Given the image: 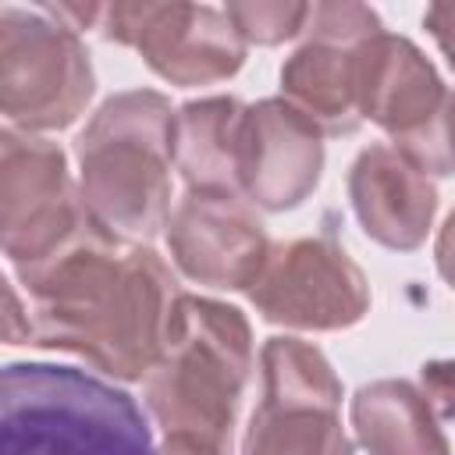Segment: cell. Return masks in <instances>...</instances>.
<instances>
[{"label":"cell","mask_w":455,"mask_h":455,"mask_svg":"<svg viewBox=\"0 0 455 455\" xmlns=\"http://www.w3.org/2000/svg\"><path fill=\"white\" fill-rule=\"evenodd\" d=\"M92 85L78 32L46 7H0V117L18 132L68 128L92 100Z\"/></svg>","instance_id":"obj_5"},{"label":"cell","mask_w":455,"mask_h":455,"mask_svg":"<svg viewBox=\"0 0 455 455\" xmlns=\"http://www.w3.org/2000/svg\"><path fill=\"white\" fill-rule=\"evenodd\" d=\"M103 39L132 46L171 85H210L231 78L245 43L224 11L206 4H110L100 7Z\"/></svg>","instance_id":"obj_10"},{"label":"cell","mask_w":455,"mask_h":455,"mask_svg":"<svg viewBox=\"0 0 455 455\" xmlns=\"http://www.w3.org/2000/svg\"><path fill=\"white\" fill-rule=\"evenodd\" d=\"M302 46L281 68V89L320 135H348L363 124L359 100L380 18L363 4H309Z\"/></svg>","instance_id":"obj_7"},{"label":"cell","mask_w":455,"mask_h":455,"mask_svg":"<svg viewBox=\"0 0 455 455\" xmlns=\"http://www.w3.org/2000/svg\"><path fill=\"white\" fill-rule=\"evenodd\" d=\"M171 100L153 89L110 96L75 139L78 199L117 238L146 242L171 213Z\"/></svg>","instance_id":"obj_3"},{"label":"cell","mask_w":455,"mask_h":455,"mask_svg":"<svg viewBox=\"0 0 455 455\" xmlns=\"http://www.w3.org/2000/svg\"><path fill=\"white\" fill-rule=\"evenodd\" d=\"M348 199L363 231L398 252L427 242L437 210L434 181L395 146H366L348 167Z\"/></svg>","instance_id":"obj_14"},{"label":"cell","mask_w":455,"mask_h":455,"mask_svg":"<svg viewBox=\"0 0 455 455\" xmlns=\"http://www.w3.org/2000/svg\"><path fill=\"white\" fill-rule=\"evenodd\" d=\"M156 455H228V448H217V444H206V441H196V437L167 434V441L156 448Z\"/></svg>","instance_id":"obj_19"},{"label":"cell","mask_w":455,"mask_h":455,"mask_svg":"<svg viewBox=\"0 0 455 455\" xmlns=\"http://www.w3.org/2000/svg\"><path fill=\"white\" fill-rule=\"evenodd\" d=\"M228 21L242 36V43L277 46L302 32L309 4H284V0H252V4H228Z\"/></svg>","instance_id":"obj_17"},{"label":"cell","mask_w":455,"mask_h":455,"mask_svg":"<svg viewBox=\"0 0 455 455\" xmlns=\"http://www.w3.org/2000/svg\"><path fill=\"white\" fill-rule=\"evenodd\" d=\"M252 366L249 320L217 299L181 295L146 370V409L164 434L228 448Z\"/></svg>","instance_id":"obj_2"},{"label":"cell","mask_w":455,"mask_h":455,"mask_svg":"<svg viewBox=\"0 0 455 455\" xmlns=\"http://www.w3.org/2000/svg\"><path fill=\"white\" fill-rule=\"evenodd\" d=\"M0 455H156L139 402L75 366H0Z\"/></svg>","instance_id":"obj_4"},{"label":"cell","mask_w":455,"mask_h":455,"mask_svg":"<svg viewBox=\"0 0 455 455\" xmlns=\"http://www.w3.org/2000/svg\"><path fill=\"white\" fill-rule=\"evenodd\" d=\"M352 427L370 455H448L441 412L412 380H370L352 398Z\"/></svg>","instance_id":"obj_15"},{"label":"cell","mask_w":455,"mask_h":455,"mask_svg":"<svg viewBox=\"0 0 455 455\" xmlns=\"http://www.w3.org/2000/svg\"><path fill=\"white\" fill-rule=\"evenodd\" d=\"M0 341L7 345H21V341H32V323H28V313L18 299V291L11 288V281L0 274Z\"/></svg>","instance_id":"obj_18"},{"label":"cell","mask_w":455,"mask_h":455,"mask_svg":"<svg viewBox=\"0 0 455 455\" xmlns=\"http://www.w3.org/2000/svg\"><path fill=\"white\" fill-rule=\"evenodd\" d=\"M323 171V135L288 100L245 107L238 132V196L281 213L313 196Z\"/></svg>","instance_id":"obj_13"},{"label":"cell","mask_w":455,"mask_h":455,"mask_svg":"<svg viewBox=\"0 0 455 455\" xmlns=\"http://www.w3.org/2000/svg\"><path fill=\"white\" fill-rule=\"evenodd\" d=\"M85 206L71 181L68 156L28 132L0 128V252L28 267L57 249Z\"/></svg>","instance_id":"obj_11"},{"label":"cell","mask_w":455,"mask_h":455,"mask_svg":"<svg viewBox=\"0 0 455 455\" xmlns=\"http://www.w3.org/2000/svg\"><path fill=\"white\" fill-rule=\"evenodd\" d=\"M263 398L245 427L242 455H352L341 427V380L327 355L299 338H267Z\"/></svg>","instance_id":"obj_6"},{"label":"cell","mask_w":455,"mask_h":455,"mask_svg":"<svg viewBox=\"0 0 455 455\" xmlns=\"http://www.w3.org/2000/svg\"><path fill=\"white\" fill-rule=\"evenodd\" d=\"M245 291L263 320L299 331H341L359 323L370 309L363 270L331 238L270 245Z\"/></svg>","instance_id":"obj_9"},{"label":"cell","mask_w":455,"mask_h":455,"mask_svg":"<svg viewBox=\"0 0 455 455\" xmlns=\"http://www.w3.org/2000/svg\"><path fill=\"white\" fill-rule=\"evenodd\" d=\"M245 103L235 96H206L174 110L171 164L188 188H213L238 196V132Z\"/></svg>","instance_id":"obj_16"},{"label":"cell","mask_w":455,"mask_h":455,"mask_svg":"<svg viewBox=\"0 0 455 455\" xmlns=\"http://www.w3.org/2000/svg\"><path fill=\"white\" fill-rule=\"evenodd\" d=\"M32 299V341L89 359L117 380H142L153 366L178 299L167 263L85 220L43 259L18 267Z\"/></svg>","instance_id":"obj_1"},{"label":"cell","mask_w":455,"mask_h":455,"mask_svg":"<svg viewBox=\"0 0 455 455\" xmlns=\"http://www.w3.org/2000/svg\"><path fill=\"white\" fill-rule=\"evenodd\" d=\"M164 228L178 270L210 288H249L270 249L259 217L235 192L188 188Z\"/></svg>","instance_id":"obj_12"},{"label":"cell","mask_w":455,"mask_h":455,"mask_svg":"<svg viewBox=\"0 0 455 455\" xmlns=\"http://www.w3.org/2000/svg\"><path fill=\"white\" fill-rule=\"evenodd\" d=\"M448 114V89L427 53L402 36L380 32L370 46L359 117L384 128L391 146L427 178H444L451 174Z\"/></svg>","instance_id":"obj_8"}]
</instances>
